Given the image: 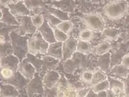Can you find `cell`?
I'll return each mask as SVG.
<instances>
[{
  "label": "cell",
  "mask_w": 129,
  "mask_h": 97,
  "mask_svg": "<svg viewBox=\"0 0 129 97\" xmlns=\"http://www.w3.org/2000/svg\"><path fill=\"white\" fill-rule=\"evenodd\" d=\"M29 52L33 55L38 54L45 55L47 54L49 43L43 38L41 33L37 30L33 36L28 39Z\"/></svg>",
  "instance_id": "4"
},
{
  "label": "cell",
  "mask_w": 129,
  "mask_h": 97,
  "mask_svg": "<svg viewBox=\"0 0 129 97\" xmlns=\"http://www.w3.org/2000/svg\"><path fill=\"white\" fill-rule=\"evenodd\" d=\"M78 40L73 38H69L63 44V61L70 58L77 49Z\"/></svg>",
  "instance_id": "14"
},
{
  "label": "cell",
  "mask_w": 129,
  "mask_h": 97,
  "mask_svg": "<svg viewBox=\"0 0 129 97\" xmlns=\"http://www.w3.org/2000/svg\"><path fill=\"white\" fill-rule=\"evenodd\" d=\"M110 73L114 77L124 79L129 76V69H127L120 63L114 66L110 70Z\"/></svg>",
  "instance_id": "22"
},
{
  "label": "cell",
  "mask_w": 129,
  "mask_h": 97,
  "mask_svg": "<svg viewBox=\"0 0 129 97\" xmlns=\"http://www.w3.org/2000/svg\"><path fill=\"white\" fill-rule=\"evenodd\" d=\"M112 45L109 41H104L99 44L92 49V53L96 55H101L110 52L111 49Z\"/></svg>",
  "instance_id": "28"
},
{
  "label": "cell",
  "mask_w": 129,
  "mask_h": 97,
  "mask_svg": "<svg viewBox=\"0 0 129 97\" xmlns=\"http://www.w3.org/2000/svg\"><path fill=\"white\" fill-rule=\"evenodd\" d=\"M41 58L43 60V67L41 74L43 73V75L46 72L56 69L61 61V60L47 55L41 56Z\"/></svg>",
  "instance_id": "18"
},
{
  "label": "cell",
  "mask_w": 129,
  "mask_h": 97,
  "mask_svg": "<svg viewBox=\"0 0 129 97\" xmlns=\"http://www.w3.org/2000/svg\"><path fill=\"white\" fill-rule=\"evenodd\" d=\"M91 88H92V89L95 92H96V93L99 92L100 91L109 90L110 83H109V80L107 79L105 80H104V81L96 84V85L93 86Z\"/></svg>",
  "instance_id": "35"
},
{
  "label": "cell",
  "mask_w": 129,
  "mask_h": 97,
  "mask_svg": "<svg viewBox=\"0 0 129 97\" xmlns=\"http://www.w3.org/2000/svg\"><path fill=\"white\" fill-rule=\"evenodd\" d=\"M10 38L14 54L19 58L21 62L29 53V38L25 36H22L15 30L10 32Z\"/></svg>",
  "instance_id": "2"
},
{
  "label": "cell",
  "mask_w": 129,
  "mask_h": 97,
  "mask_svg": "<svg viewBox=\"0 0 129 97\" xmlns=\"http://www.w3.org/2000/svg\"><path fill=\"white\" fill-rule=\"evenodd\" d=\"M43 76L41 73L36 72L34 78L29 80L26 86V91L28 96H32L35 95L44 94V86L43 81Z\"/></svg>",
  "instance_id": "6"
},
{
  "label": "cell",
  "mask_w": 129,
  "mask_h": 97,
  "mask_svg": "<svg viewBox=\"0 0 129 97\" xmlns=\"http://www.w3.org/2000/svg\"><path fill=\"white\" fill-rule=\"evenodd\" d=\"M37 30L41 33L43 38L49 44L57 42L55 37L53 29L49 25L45 18L44 23L40 28L37 29Z\"/></svg>",
  "instance_id": "15"
},
{
  "label": "cell",
  "mask_w": 129,
  "mask_h": 97,
  "mask_svg": "<svg viewBox=\"0 0 129 97\" xmlns=\"http://www.w3.org/2000/svg\"><path fill=\"white\" fill-rule=\"evenodd\" d=\"M53 30L54 34H55V39L57 42L64 43L69 38L67 34H66L65 32L61 31V30H60L57 28L53 29Z\"/></svg>",
  "instance_id": "36"
},
{
  "label": "cell",
  "mask_w": 129,
  "mask_h": 97,
  "mask_svg": "<svg viewBox=\"0 0 129 97\" xmlns=\"http://www.w3.org/2000/svg\"><path fill=\"white\" fill-rule=\"evenodd\" d=\"M129 5L126 0H115L107 4L103 9V13L109 19L119 20L127 14Z\"/></svg>",
  "instance_id": "1"
},
{
  "label": "cell",
  "mask_w": 129,
  "mask_h": 97,
  "mask_svg": "<svg viewBox=\"0 0 129 97\" xmlns=\"http://www.w3.org/2000/svg\"><path fill=\"white\" fill-rule=\"evenodd\" d=\"M122 79L124 83V96H129V76Z\"/></svg>",
  "instance_id": "41"
},
{
  "label": "cell",
  "mask_w": 129,
  "mask_h": 97,
  "mask_svg": "<svg viewBox=\"0 0 129 97\" xmlns=\"http://www.w3.org/2000/svg\"><path fill=\"white\" fill-rule=\"evenodd\" d=\"M48 6L59 9L68 13H72L75 9L74 0H52Z\"/></svg>",
  "instance_id": "10"
},
{
  "label": "cell",
  "mask_w": 129,
  "mask_h": 97,
  "mask_svg": "<svg viewBox=\"0 0 129 97\" xmlns=\"http://www.w3.org/2000/svg\"><path fill=\"white\" fill-rule=\"evenodd\" d=\"M18 71H19L20 74L26 79L30 80L34 78L36 73V70L32 63L25 58L20 63Z\"/></svg>",
  "instance_id": "11"
},
{
  "label": "cell",
  "mask_w": 129,
  "mask_h": 97,
  "mask_svg": "<svg viewBox=\"0 0 129 97\" xmlns=\"http://www.w3.org/2000/svg\"><path fill=\"white\" fill-rule=\"evenodd\" d=\"M20 25L18 27V34L25 36L26 35L34 34L37 28L33 25L30 16H20Z\"/></svg>",
  "instance_id": "7"
},
{
  "label": "cell",
  "mask_w": 129,
  "mask_h": 97,
  "mask_svg": "<svg viewBox=\"0 0 129 97\" xmlns=\"http://www.w3.org/2000/svg\"><path fill=\"white\" fill-rule=\"evenodd\" d=\"M93 78L91 80V83L88 85L89 87H92L96 84H98L101 82L107 79L108 76L106 74V73L104 72L102 70L98 69L93 72Z\"/></svg>",
  "instance_id": "26"
},
{
  "label": "cell",
  "mask_w": 129,
  "mask_h": 97,
  "mask_svg": "<svg viewBox=\"0 0 129 97\" xmlns=\"http://www.w3.org/2000/svg\"><path fill=\"white\" fill-rule=\"evenodd\" d=\"M56 1H59V0H56Z\"/></svg>",
  "instance_id": "47"
},
{
  "label": "cell",
  "mask_w": 129,
  "mask_h": 97,
  "mask_svg": "<svg viewBox=\"0 0 129 97\" xmlns=\"http://www.w3.org/2000/svg\"><path fill=\"white\" fill-rule=\"evenodd\" d=\"M1 22L9 25L17 26L20 25V23L15 16L12 14L8 7H1Z\"/></svg>",
  "instance_id": "17"
},
{
  "label": "cell",
  "mask_w": 129,
  "mask_h": 97,
  "mask_svg": "<svg viewBox=\"0 0 129 97\" xmlns=\"http://www.w3.org/2000/svg\"><path fill=\"white\" fill-rule=\"evenodd\" d=\"M110 83L109 90L113 92L115 96H124V83L122 79L112 76H108Z\"/></svg>",
  "instance_id": "8"
},
{
  "label": "cell",
  "mask_w": 129,
  "mask_h": 97,
  "mask_svg": "<svg viewBox=\"0 0 129 97\" xmlns=\"http://www.w3.org/2000/svg\"><path fill=\"white\" fill-rule=\"evenodd\" d=\"M14 1H15L16 3L17 2H20V1H24L25 0H14Z\"/></svg>",
  "instance_id": "46"
},
{
  "label": "cell",
  "mask_w": 129,
  "mask_h": 97,
  "mask_svg": "<svg viewBox=\"0 0 129 97\" xmlns=\"http://www.w3.org/2000/svg\"><path fill=\"white\" fill-rule=\"evenodd\" d=\"M98 96H104V97H106L108 96V92H107V90H102V91H100L99 92H98Z\"/></svg>",
  "instance_id": "45"
},
{
  "label": "cell",
  "mask_w": 129,
  "mask_h": 97,
  "mask_svg": "<svg viewBox=\"0 0 129 97\" xmlns=\"http://www.w3.org/2000/svg\"><path fill=\"white\" fill-rule=\"evenodd\" d=\"M45 12H47V13H51L53 14L56 17L59 18L62 21H67V20H70L69 17V13H66L63 11H61L57 8L50 7V6L48 5L47 8H45Z\"/></svg>",
  "instance_id": "27"
},
{
  "label": "cell",
  "mask_w": 129,
  "mask_h": 97,
  "mask_svg": "<svg viewBox=\"0 0 129 97\" xmlns=\"http://www.w3.org/2000/svg\"><path fill=\"white\" fill-rule=\"evenodd\" d=\"M123 66L126 67L127 69H129V54L124 55L123 57H122L121 60V63Z\"/></svg>",
  "instance_id": "42"
},
{
  "label": "cell",
  "mask_w": 129,
  "mask_h": 97,
  "mask_svg": "<svg viewBox=\"0 0 129 97\" xmlns=\"http://www.w3.org/2000/svg\"><path fill=\"white\" fill-rule=\"evenodd\" d=\"M63 68L66 73L74 74L76 70L84 69L88 64V56L76 51L70 58L63 61Z\"/></svg>",
  "instance_id": "3"
},
{
  "label": "cell",
  "mask_w": 129,
  "mask_h": 97,
  "mask_svg": "<svg viewBox=\"0 0 129 97\" xmlns=\"http://www.w3.org/2000/svg\"><path fill=\"white\" fill-rule=\"evenodd\" d=\"M14 53V51L12 47L11 41L5 42L1 43V49H0V57H3L8 55Z\"/></svg>",
  "instance_id": "30"
},
{
  "label": "cell",
  "mask_w": 129,
  "mask_h": 97,
  "mask_svg": "<svg viewBox=\"0 0 129 97\" xmlns=\"http://www.w3.org/2000/svg\"><path fill=\"white\" fill-rule=\"evenodd\" d=\"M93 74V73L92 71H90V70H87L82 73V75H81V79L85 83L89 84L92 79Z\"/></svg>",
  "instance_id": "39"
},
{
  "label": "cell",
  "mask_w": 129,
  "mask_h": 97,
  "mask_svg": "<svg viewBox=\"0 0 129 97\" xmlns=\"http://www.w3.org/2000/svg\"><path fill=\"white\" fill-rule=\"evenodd\" d=\"M16 72L12 69L8 67H1V80H6L11 79L13 77Z\"/></svg>",
  "instance_id": "33"
},
{
  "label": "cell",
  "mask_w": 129,
  "mask_h": 97,
  "mask_svg": "<svg viewBox=\"0 0 129 97\" xmlns=\"http://www.w3.org/2000/svg\"><path fill=\"white\" fill-rule=\"evenodd\" d=\"M25 58L36 68V72L40 73H41L43 67V60L41 57H38L36 55H33L29 52Z\"/></svg>",
  "instance_id": "29"
},
{
  "label": "cell",
  "mask_w": 129,
  "mask_h": 97,
  "mask_svg": "<svg viewBox=\"0 0 129 97\" xmlns=\"http://www.w3.org/2000/svg\"><path fill=\"white\" fill-rule=\"evenodd\" d=\"M73 28V24L70 20L63 21L57 26V28L61 30V31L65 32L66 34H68Z\"/></svg>",
  "instance_id": "37"
},
{
  "label": "cell",
  "mask_w": 129,
  "mask_h": 97,
  "mask_svg": "<svg viewBox=\"0 0 129 97\" xmlns=\"http://www.w3.org/2000/svg\"><path fill=\"white\" fill-rule=\"evenodd\" d=\"M13 0H0V4L1 7H7L9 4L13 3Z\"/></svg>",
  "instance_id": "43"
},
{
  "label": "cell",
  "mask_w": 129,
  "mask_h": 97,
  "mask_svg": "<svg viewBox=\"0 0 129 97\" xmlns=\"http://www.w3.org/2000/svg\"><path fill=\"white\" fill-rule=\"evenodd\" d=\"M82 19L87 28L93 31L102 32L105 28V20L99 14L96 13L85 14Z\"/></svg>",
  "instance_id": "5"
},
{
  "label": "cell",
  "mask_w": 129,
  "mask_h": 97,
  "mask_svg": "<svg viewBox=\"0 0 129 97\" xmlns=\"http://www.w3.org/2000/svg\"><path fill=\"white\" fill-rule=\"evenodd\" d=\"M29 82V80L26 79L18 71L16 72L13 77L11 79L6 80H1L2 83L11 84L17 88L18 90H23L24 88H26Z\"/></svg>",
  "instance_id": "12"
},
{
  "label": "cell",
  "mask_w": 129,
  "mask_h": 97,
  "mask_svg": "<svg viewBox=\"0 0 129 97\" xmlns=\"http://www.w3.org/2000/svg\"><path fill=\"white\" fill-rule=\"evenodd\" d=\"M1 67H8L12 69L14 71H17L20 60L14 53L1 57Z\"/></svg>",
  "instance_id": "16"
},
{
  "label": "cell",
  "mask_w": 129,
  "mask_h": 97,
  "mask_svg": "<svg viewBox=\"0 0 129 97\" xmlns=\"http://www.w3.org/2000/svg\"><path fill=\"white\" fill-rule=\"evenodd\" d=\"M1 25V43H5V42H9L10 41V32L13 30H17L19 26L9 25L3 22H0Z\"/></svg>",
  "instance_id": "24"
},
{
  "label": "cell",
  "mask_w": 129,
  "mask_h": 97,
  "mask_svg": "<svg viewBox=\"0 0 129 97\" xmlns=\"http://www.w3.org/2000/svg\"><path fill=\"white\" fill-rule=\"evenodd\" d=\"M0 94L2 97H16L19 96V91L17 88L10 84L1 83Z\"/></svg>",
  "instance_id": "20"
},
{
  "label": "cell",
  "mask_w": 129,
  "mask_h": 97,
  "mask_svg": "<svg viewBox=\"0 0 129 97\" xmlns=\"http://www.w3.org/2000/svg\"><path fill=\"white\" fill-rule=\"evenodd\" d=\"M86 96L87 97H88V96L95 97V96H98V94L96 93V92H95L92 89V88H91L90 90H89V91L88 92V94H87Z\"/></svg>",
  "instance_id": "44"
},
{
  "label": "cell",
  "mask_w": 129,
  "mask_h": 97,
  "mask_svg": "<svg viewBox=\"0 0 129 97\" xmlns=\"http://www.w3.org/2000/svg\"><path fill=\"white\" fill-rule=\"evenodd\" d=\"M76 51L88 55L89 53H92V49L89 42L80 40L78 41Z\"/></svg>",
  "instance_id": "31"
},
{
  "label": "cell",
  "mask_w": 129,
  "mask_h": 97,
  "mask_svg": "<svg viewBox=\"0 0 129 97\" xmlns=\"http://www.w3.org/2000/svg\"><path fill=\"white\" fill-rule=\"evenodd\" d=\"M10 12L14 16H30L32 14L31 12L28 8L26 7L24 1L17 2V3H12L8 6Z\"/></svg>",
  "instance_id": "13"
},
{
  "label": "cell",
  "mask_w": 129,
  "mask_h": 97,
  "mask_svg": "<svg viewBox=\"0 0 129 97\" xmlns=\"http://www.w3.org/2000/svg\"><path fill=\"white\" fill-rule=\"evenodd\" d=\"M32 17V21L34 25L38 29L42 25L45 21L44 14L40 13L35 14L34 15L31 16Z\"/></svg>",
  "instance_id": "34"
},
{
  "label": "cell",
  "mask_w": 129,
  "mask_h": 97,
  "mask_svg": "<svg viewBox=\"0 0 129 97\" xmlns=\"http://www.w3.org/2000/svg\"><path fill=\"white\" fill-rule=\"evenodd\" d=\"M112 61L111 53L110 52L105 54L99 55L98 59L97 65L99 69H101L105 73H107L111 66Z\"/></svg>",
  "instance_id": "21"
},
{
  "label": "cell",
  "mask_w": 129,
  "mask_h": 97,
  "mask_svg": "<svg viewBox=\"0 0 129 97\" xmlns=\"http://www.w3.org/2000/svg\"><path fill=\"white\" fill-rule=\"evenodd\" d=\"M44 16L45 18L47 20L48 23L53 29L57 28L58 25L63 21L62 20L59 19V18L53 15V14L47 13V12H45Z\"/></svg>",
  "instance_id": "32"
},
{
  "label": "cell",
  "mask_w": 129,
  "mask_h": 97,
  "mask_svg": "<svg viewBox=\"0 0 129 97\" xmlns=\"http://www.w3.org/2000/svg\"><path fill=\"white\" fill-rule=\"evenodd\" d=\"M26 7L31 12H45L47 6L43 0H25L24 1Z\"/></svg>",
  "instance_id": "23"
},
{
  "label": "cell",
  "mask_w": 129,
  "mask_h": 97,
  "mask_svg": "<svg viewBox=\"0 0 129 97\" xmlns=\"http://www.w3.org/2000/svg\"><path fill=\"white\" fill-rule=\"evenodd\" d=\"M63 43L59 42L49 44L46 55L63 60Z\"/></svg>",
  "instance_id": "19"
},
{
  "label": "cell",
  "mask_w": 129,
  "mask_h": 97,
  "mask_svg": "<svg viewBox=\"0 0 129 97\" xmlns=\"http://www.w3.org/2000/svg\"><path fill=\"white\" fill-rule=\"evenodd\" d=\"M121 34L119 29L115 28H106L102 33V38L110 40H115Z\"/></svg>",
  "instance_id": "25"
},
{
  "label": "cell",
  "mask_w": 129,
  "mask_h": 97,
  "mask_svg": "<svg viewBox=\"0 0 129 97\" xmlns=\"http://www.w3.org/2000/svg\"><path fill=\"white\" fill-rule=\"evenodd\" d=\"M90 88L91 87H84L79 89L78 92H77V96H86Z\"/></svg>",
  "instance_id": "40"
},
{
  "label": "cell",
  "mask_w": 129,
  "mask_h": 97,
  "mask_svg": "<svg viewBox=\"0 0 129 97\" xmlns=\"http://www.w3.org/2000/svg\"><path fill=\"white\" fill-rule=\"evenodd\" d=\"M61 75L59 73L51 70L45 73L43 75V81L45 88H52L56 86L60 81Z\"/></svg>",
  "instance_id": "9"
},
{
  "label": "cell",
  "mask_w": 129,
  "mask_h": 97,
  "mask_svg": "<svg viewBox=\"0 0 129 97\" xmlns=\"http://www.w3.org/2000/svg\"><path fill=\"white\" fill-rule=\"evenodd\" d=\"M92 38L93 34L92 30L89 29H86L82 30L79 34L80 40L84 41V42H90V41L92 40Z\"/></svg>",
  "instance_id": "38"
}]
</instances>
